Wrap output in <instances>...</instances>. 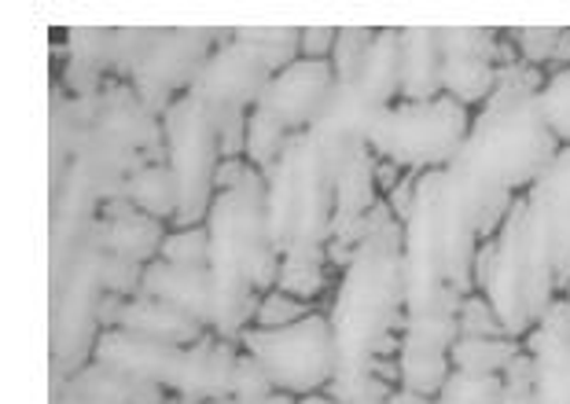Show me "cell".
I'll return each mask as SVG.
<instances>
[{
  "instance_id": "1",
  "label": "cell",
  "mask_w": 570,
  "mask_h": 404,
  "mask_svg": "<svg viewBox=\"0 0 570 404\" xmlns=\"http://www.w3.org/2000/svg\"><path fill=\"white\" fill-rule=\"evenodd\" d=\"M544 78L549 73L523 59L497 70L490 100L479 107L464 147L449 166V180L475 214L482 243L497 236L512 203L533 188L560 151L538 107Z\"/></svg>"
},
{
  "instance_id": "2",
  "label": "cell",
  "mask_w": 570,
  "mask_h": 404,
  "mask_svg": "<svg viewBox=\"0 0 570 404\" xmlns=\"http://www.w3.org/2000/svg\"><path fill=\"white\" fill-rule=\"evenodd\" d=\"M405 225L386 199L368 214V236L338 273L332 298L335 375H368L375 361L397 357L405 327Z\"/></svg>"
},
{
  "instance_id": "3",
  "label": "cell",
  "mask_w": 570,
  "mask_h": 404,
  "mask_svg": "<svg viewBox=\"0 0 570 404\" xmlns=\"http://www.w3.org/2000/svg\"><path fill=\"white\" fill-rule=\"evenodd\" d=\"M214 273V324L225 342H239L254 327V313L265 290L281 279V250L269 231V184L258 169H247L233 188L217 191L206 214Z\"/></svg>"
},
{
  "instance_id": "4",
  "label": "cell",
  "mask_w": 570,
  "mask_h": 404,
  "mask_svg": "<svg viewBox=\"0 0 570 404\" xmlns=\"http://www.w3.org/2000/svg\"><path fill=\"white\" fill-rule=\"evenodd\" d=\"M402 225L405 316L460 313V298L475 290V254L482 239L475 214L449 180V169L420 174L416 199Z\"/></svg>"
},
{
  "instance_id": "5",
  "label": "cell",
  "mask_w": 570,
  "mask_h": 404,
  "mask_svg": "<svg viewBox=\"0 0 570 404\" xmlns=\"http://www.w3.org/2000/svg\"><path fill=\"white\" fill-rule=\"evenodd\" d=\"M269 231L276 250H327L335 217V177L321 162L306 132L287 144L284 158L269 174Z\"/></svg>"
},
{
  "instance_id": "6",
  "label": "cell",
  "mask_w": 570,
  "mask_h": 404,
  "mask_svg": "<svg viewBox=\"0 0 570 404\" xmlns=\"http://www.w3.org/2000/svg\"><path fill=\"white\" fill-rule=\"evenodd\" d=\"M471 121L475 115L445 92L423 104L397 100L375 121L368 147L375 158L402 166L405 174H431V169L453 166L471 132Z\"/></svg>"
},
{
  "instance_id": "7",
  "label": "cell",
  "mask_w": 570,
  "mask_h": 404,
  "mask_svg": "<svg viewBox=\"0 0 570 404\" xmlns=\"http://www.w3.org/2000/svg\"><path fill=\"white\" fill-rule=\"evenodd\" d=\"M239 349L262 367L276 394L295 401L324 394L335 378V327L321 309L287 327H247Z\"/></svg>"
},
{
  "instance_id": "8",
  "label": "cell",
  "mask_w": 570,
  "mask_h": 404,
  "mask_svg": "<svg viewBox=\"0 0 570 404\" xmlns=\"http://www.w3.org/2000/svg\"><path fill=\"white\" fill-rule=\"evenodd\" d=\"M166 129V166L177 180V220L174 228L206 225L214 206V177L222 166V140L210 115L185 92L163 115Z\"/></svg>"
},
{
  "instance_id": "9",
  "label": "cell",
  "mask_w": 570,
  "mask_h": 404,
  "mask_svg": "<svg viewBox=\"0 0 570 404\" xmlns=\"http://www.w3.org/2000/svg\"><path fill=\"white\" fill-rule=\"evenodd\" d=\"M104 247L89 243L63 273H52V367L75 375L92 361L100 338L104 302Z\"/></svg>"
},
{
  "instance_id": "10",
  "label": "cell",
  "mask_w": 570,
  "mask_h": 404,
  "mask_svg": "<svg viewBox=\"0 0 570 404\" xmlns=\"http://www.w3.org/2000/svg\"><path fill=\"white\" fill-rule=\"evenodd\" d=\"M273 81V67L254 52L247 41L228 30V37L214 48L210 59L203 63L199 78L191 81L188 96L196 100L217 129L233 118H250L258 107L265 85Z\"/></svg>"
},
{
  "instance_id": "11",
  "label": "cell",
  "mask_w": 570,
  "mask_h": 404,
  "mask_svg": "<svg viewBox=\"0 0 570 404\" xmlns=\"http://www.w3.org/2000/svg\"><path fill=\"white\" fill-rule=\"evenodd\" d=\"M228 37V30H159L148 56L132 70L129 85L155 115H166V107L180 100L191 81L199 78L210 52Z\"/></svg>"
},
{
  "instance_id": "12",
  "label": "cell",
  "mask_w": 570,
  "mask_h": 404,
  "mask_svg": "<svg viewBox=\"0 0 570 404\" xmlns=\"http://www.w3.org/2000/svg\"><path fill=\"white\" fill-rule=\"evenodd\" d=\"M383 110L386 107L368 100L357 85H338L335 81V89H332V96H327V104L321 107L317 121L306 129L309 144L317 147L321 162L327 166V174H332L335 180L346 169L350 158L368 147V137H372V129H375V121H380Z\"/></svg>"
},
{
  "instance_id": "13",
  "label": "cell",
  "mask_w": 570,
  "mask_h": 404,
  "mask_svg": "<svg viewBox=\"0 0 570 404\" xmlns=\"http://www.w3.org/2000/svg\"><path fill=\"white\" fill-rule=\"evenodd\" d=\"M497 48L501 30L442 27V92L468 110L487 104L497 85Z\"/></svg>"
},
{
  "instance_id": "14",
  "label": "cell",
  "mask_w": 570,
  "mask_h": 404,
  "mask_svg": "<svg viewBox=\"0 0 570 404\" xmlns=\"http://www.w3.org/2000/svg\"><path fill=\"white\" fill-rule=\"evenodd\" d=\"M335 89V70L332 63H313V59H295L281 73H273V81L265 85L258 115L276 121L287 132H306L317 121L321 107L327 104V96Z\"/></svg>"
},
{
  "instance_id": "15",
  "label": "cell",
  "mask_w": 570,
  "mask_h": 404,
  "mask_svg": "<svg viewBox=\"0 0 570 404\" xmlns=\"http://www.w3.org/2000/svg\"><path fill=\"white\" fill-rule=\"evenodd\" d=\"M533 361V404H570V298L560 294L523 338Z\"/></svg>"
},
{
  "instance_id": "16",
  "label": "cell",
  "mask_w": 570,
  "mask_h": 404,
  "mask_svg": "<svg viewBox=\"0 0 570 404\" xmlns=\"http://www.w3.org/2000/svg\"><path fill=\"white\" fill-rule=\"evenodd\" d=\"M166 236L169 225L137 210L129 199L104 203L100 217H96V243L111 257H126V262L137 265H151L163 254Z\"/></svg>"
},
{
  "instance_id": "17",
  "label": "cell",
  "mask_w": 570,
  "mask_h": 404,
  "mask_svg": "<svg viewBox=\"0 0 570 404\" xmlns=\"http://www.w3.org/2000/svg\"><path fill=\"white\" fill-rule=\"evenodd\" d=\"M180 349L185 346H169V342L137 335V331L111 327V331H100V338H96L92 361H104V364L118 367V372H129V375L148 378V383H159L169 390V378H174Z\"/></svg>"
},
{
  "instance_id": "18",
  "label": "cell",
  "mask_w": 570,
  "mask_h": 404,
  "mask_svg": "<svg viewBox=\"0 0 570 404\" xmlns=\"http://www.w3.org/2000/svg\"><path fill=\"white\" fill-rule=\"evenodd\" d=\"M140 294L159 298L174 309L188 313L191 321H199L203 327L214 324V273L206 268H185V265H169L163 257H155L151 265H144Z\"/></svg>"
},
{
  "instance_id": "19",
  "label": "cell",
  "mask_w": 570,
  "mask_h": 404,
  "mask_svg": "<svg viewBox=\"0 0 570 404\" xmlns=\"http://www.w3.org/2000/svg\"><path fill=\"white\" fill-rule=\"evenodd\" d=\"M67 394H75L89 404H169V390L148 378H137L129 372L104 361H89L67 378Z\"/></svg>"
},
{
  "instance_id": "20",
  "label": "cell",
  "mask_w": 570,
  "mask_h": 404,
  "mask_svg": "<svg viewBox=\"0 0 570 404\" xmlns=\"http://www.w3.org/2000/svg\"><path fill=\"white\" fill-rule=\"evenodd\" d=\"M442 96V27L402 30V100L423 104Z\"/></svg>"
},
{
  "instance_id": "21",
  "label": "cell",
  "mask_w": 570,
  "mask_h": 404,
  "mask_svg": "<svg viewBox=\"0 0 570 404\" xmlns=\"http://www.w3.org/2000/svg\"><path fill=\"white\" fill-rule=\"evenodd\" d=\"M118 327L169 342V346H196L199 338L210 335V327L191 321L188 313L174 309V305H166L159 298H148V294H132V298H126L122 316H118Z\"/></svg>"
},
{
  "instance_id": "22",
  "label": "cell",
  "mask_w": 570,
  "mask_h": 404,
  "mask_svg": "<svg viewBox=\"0 0 570 404\" xmlns=\"http://www.w3.org/2000/svg\"><path fill=\"white\" fill-rule=\"evenodd\" d=\"M350 85H357L380 107H394L402 100V30L394 27L375 30L365 63H361L357 78Z\"/></svg>"
},
{
  "instance_id": "23",
  "label": "cell",
  "mask_w": 570,
  "mask_h": 404,
  "mask_svg": "<svg viewBox=\"0 0 570 404\" xmlns=\"http://www.w3.org/2000/svg\"><path fill=\"white\" fill-rule=\"evenodd\" d=\"M126 199L144 210L148 217L163 220V225L174 228L177 220V180H174V169L166 162H155V166H144L137 174L129 177L126 184Z\"/></svg>"
},
{
  "instance_id": "24",
  "label": "cell",
  "mask_w": 570,
  "mask_h": 404,
  "mask_svg": "<svg viewBox=\"0 0 570 404\" xmlns=\"http://www.w3.org/2000/svg\"><path fill=\"white\" fill-rule=\"evenodd\" d=\"M276 287L295 294L302 302L317 305L327 287H332V262H327V250H295L281 257V279Z\"/></svg>"
},
{
  "instance_id": "25",
  "label": "cell",
  "mask_w": 570,
  "mask_h": 404,
  "mask_svg": "<svg viewBox=\"0 0 570 404\" xmlns=\"http://www.w3.org/2000/svg\"><path fill=\"white\" fill-rule=\"evenodd\" d=\"M508 41L515 45L523 63L544 73L570 67V30L563 27H515L508 30Z\"/></svg>"
},
{
  "instance_id": "26",
  "label": "cell",
  "mask_w": 570,
  "mask_h": 404,
  "mask_svg": "<svg viewBox=\"0 0 570 404\" xmlns=\"http://www.w3.org/2000/svg\"><path fill=\"white\" fill-rule=\"evenodd\" d=\"M523 353V342L515 338H475L460 335L449 349V364L456 372H479V375H504V367Z\"/></svg>"
},
{
  "instance_id": "27",
  "label": "cell",
  "mask_w": 570,
  "mask_h": 404,
  "mask_svg": "<svg viewBox=\"0 0 570 404\" xmlns=\"http://www.w3.org/2000/svg\"><path fill=\"white\" fill-rule=\"evenodd\" d=\"M397 367H402V386L412 390V394H423V397H439L442 383L453 372L449 364V353L439 349H420V346H405L397 349Z\"/></svg>"
},
{
  "instance_id": "28",
  "label": "cell",
  "mask_w": 570,
  "mask_h": 404,
  "mask_svg": "<svg viewBox=\"0 0 570 404\" xmlns=\"http://www.w3.org/2000/svg\"><path fill=\"white\" fill-rule=\"evenodd\" d=\"M295 137H298V132H287V129L276 126V121L258 115V110H250V118H247V155L244 158L254 169H258V174H269V169L284 158L287 144Z\"/></svg>"
},
{
  "instance_id": "29",
  "label": "cell",
  "mask_w": 570,
  "mask_h": 404,
  "mask_svg": "<svg viewBox=\"0 0 570 404\" xmlns=\"http://www.w3.org/2000/svg\"><path fill=\"white\" fill-rule=\"evenodd\" d=\"M504 375H479V372H449L434 404H501Z\"/></svg>"
},
{
  "instance_id": "30",
  "label": "cell",
  "mask_w": 570,
  "mask_h": 404,
  "mask_svg": "<svg viewBox=\"0 0 570 404\" xmlns=\"http://www.w3.org/2000/svg\"><path fill=\"white\" fill-rule=\"evenodd\" d=\"M233 33L239 37V41H247L254 52L273 67V73H281L284 67H291L298 59L302 30H295V27H244V30H233Z\"/></svg>"
},
{
  "instance_id": "31",
  "label": "cell",
  "mask_w": 570,
  "mask_h": 404,
  "mask_svg": "<svg viewBox=\"0 0 570 404\" xmlns=\"http://www.w3.org/2000/svg\"><path fill=\"white\" fill-rule=\"evenodd\" d=\"M538 107H541L544 129L552 132L556 144L570 147V67L552 70L549 78H544L538 92Z\"/></svg>"
},
{
  "instance_id": "32",
  "label": "cell",
  "mask_w": 570,
  "mask_h": 404,
  "mask_svg": "<svg viewBox=\"0 0 570 404\" xmlns=\"http://www.w3.org/2000/svg\"><path fill=\"white\" fill-rule=\"evenodd\" d=\"M375 41V30L372 27H338V37H335V52H332V70H335V81L338 85H350L357 78L361 63H365L368 48Z\"/></svg>"
},
{
  "instance_id": "33",
  "label": "cell",
  "mask_w": 570,
  "mask_h": 404,
  "mask_svg": "<svg viewBox=\"0 0 570 404\" xmlns=\"http://www.w3.org/2000/svg\"><path fill=\"white\" fill-rule=\"evenodd\" d=\"M159 30L148 27H118L111 30V78L129 81L132 70L140 67V59L148 56V48L155 45Z\"/></svg>"
},
{
  "instance_id": "34",
  "label": "cell",
  "mask_w": 570,
  "mask_h": 404,
  "mask_svg": "<svg viewBox=\"0 0 570 404\" xmlns=\"http://www.w3.org/2000/svg\"><path fill=\"white\" fill-rule=\"evenodd\" d=\"M163 262L169 265H185V268H206L210 265V231L206 225L196 228H169V236L163 243Z\"/></svg>"
},
{
  "instance_id": "35",
  "label": "cell",
  "mask_w": 570,
  "mask_h": 404,
  "mask_svg": "<svg viewBox=\"0 0 570 404\" xmlns=\"http://www.w3.org/2000/svg\"><path fill=\"white\" fill-rule=\"evenodd\" d=\"M394 390L397 386H391L386 378L368 372V375H335L324 394L338 404H386Z\"/></svg>"
},
{
  "instance_id": "36",
  "label": "cell",
  "mask_w": 570,
  "mask_h": 404,
  "mask_svg": "<svg viewBox=\"0 0 570 404\" xmlns=\"http://www.w3.org/2000/svg\"><path fill=\"white\" fill-rule=\"evenodd\" d=\"M309 313H317L313 302H302L295 294H287L281 287L265 290L258 302V313H254V327H287L295 321H306Z\"/></svg>"
},
{
  "instance_id": "37",
  "label": "cell",
  "mask_w": 570,
  "mask_h": 404,
  "mask_svg": "<svg viewBox=\"0 0 570 404\" xmlns=\"http://www.w3.org/2000/svg\"><path fill=\"white\" fill-rule=\"evenodd\" d=\"M460 335H475V338H508V331L501 324V316L493 313L490 298L482 290H471L460 298Z\"/></svg>"
},
{
  "instance_id": "38",
  "label": "cell",
  "mask_w": 570,
  "mask_h": 404,
  "mask_svg": "<svg viewBox=\"0 0 570 404\" xmlns=\"http://www.w3.org/2000/svg\"><path fill=\"white\" fill-rule=\"evenodd\" d=\"M140 279H144V265L126 262V257H111L104 250V290L107 294L132 298V294H140Z\"/></svg>"
},
{
  "instance_id": "39",
  "label": "cell",
  "mask_w": 570,
  "mask_h": 404,
  "mask_svg": "<svg viewBox=\"0 0 570 404\" xmlns=\"http://www.w3.org/2000/svg\"><path fill=\"white\" fill-rule=\"evenodd\" d=\"M335 27H306L298 37V59H313V63H324L335 52Z\"/></svg>"
},
{
  "instance_id": "40",
  "label": "cell",
  "mask_w": 570,
  "mask_h": 404,
  "mask_svg": "<svg viewBox=\"0 0 570 404\" xmlns=\"http://www.w3.org/2000/svg\"><path fill=\"white\" fill-rule=\"evenodd\" d=\"M416 184H420V174H405L402 184H397V188H394L391 195H386V206H391L397 220H405V217H409L412 199H416Z\"/></svg>"
},
{
  "instance_id": "41",
  "label": "cell",
  "mask_w": 570,
  "mask_h": 404,
  "mask_svg": "<svg viewBox=\"0 0 570 404\" xmlns=\"http://www.w3.org/2000/svg\"><path fill=\"white\" fill-rule=\"evenodd\" d=\"M402 177H405V169H402V166L386 162V158H380V162H375V188H380L383 199L397 188V184H402Z\"/></svg>"
},
{
  "instance_id": "42",
  "label": "cell",
  "mask_w": 570,
  "mask_h": 404,
  "mask_svg": "<svg viewBox=\"0 0 570 404\" xmlns=\"http://www.w3.org/2000/svg\"><path fill=\"white\" fill-rule=\"evenodd\" d=\"M203 404H298L287 394H269V397H222V401H203Z\"/></svg>"
},
{
  "instance_id": "43",
  "label": "cell",
  "mask_w": 570,
  "mask_h": 404,
  "mask_svg": "<svg viewBox=\"0 0 570 404\" xmlns=\"http://www.w3.org/2000/svg\"><path fill=\"white\" fill-rule=\"evenodd\" d=\"M386 404H434V401H431V397H423V394H412V390H405V386H397Z\"/></svg>"
},
{
  "instance_id": "44",
  "label": "cell",
  "mask_w": 570,
  "mask_h": 404,
  "mask_svg": "<svg viewBox=\"0 0 570 404\" xmlns=\"http://www.w3.org/2000/svg\"><path fill=\"white\" fill-rule=\"evenodd\" d=\"M52 404H89V401H81V397H75V394H67V386H63L59 394H52Z\"/></svg>"
},
{
  "instance_id": "45",
  "label": "cell",
  "mask_w": 570,
  "mask_h": 404,
  "mask_svg": "<svg viewBox=\"0 0 570 404\" xmlns=\"http://www.w3.org/2000/svg\"><path fill=\"white\" fill-rule=\"evenodd\" d=\"M298 404H338V401H332L327 394H313V397H302Z\"/></svg>"
},
{
  "instance_id": "46",
  "label": "cell",
  "mask_w": 570,
  "mask_h": 404,
  "mask_svg": "<svg viewBox=\"0 0 570 404\" xmlns=\"http://www.w3.org/2000/svg\"><path fill=\"white\" fill-rule=\"evenodd\" d=\"M567 298H570V287H567Z\"/></svg>"
}]
</instances>
